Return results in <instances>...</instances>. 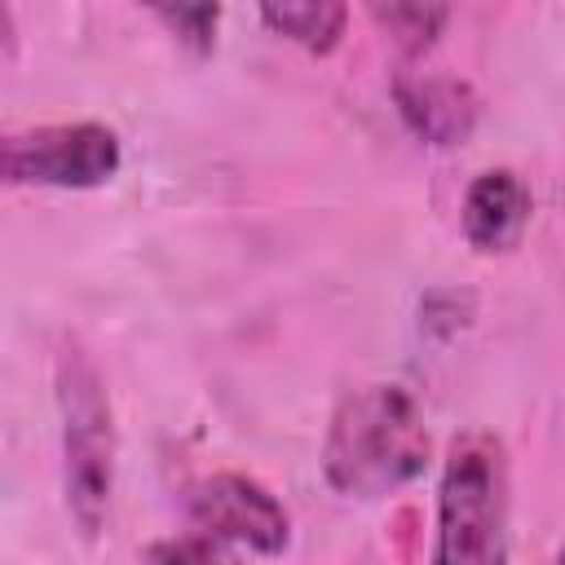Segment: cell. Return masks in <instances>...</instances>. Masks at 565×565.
<instances>
[{
	"instance_id": "cell-10",
	"label": "cell",
	"mask_w": 565,
	"mask_h": 565,
	"mask_svg": "<svg viewBox=\"0 0 565 565\" xmlns=\"http://www.w3.org/2000/svg\"><path fill=\"white\" fill-rule=\"evenodd\" d=\"M150 18L194 57H207L216 53V35H221V18L225 9L221 4H154Z\"/></svg>"
},
{
	"instance_id": "cell-9",
	"label": "cell",
	"mask_w": 565,
	"mask_h": 565,
	"mask_svg": "<svg viewBox=\"0 0 565 565\" xmlns=\"http://www.w3.org/2000/svg\"><path fill=\"white\" fill-rule=\"evenodd\" d=\"M366 18L393 40V49L402 53L406 66H415L424 53H433L441 31L450 26V9L428 4V0H375L366 9Z\"/></svg>"
},
{
	"instance_id": "cell-1",
	"label": "cell",
	"mask_w": 565,
	"mask_h": 565,
	"mask_svg": "<svg viewBox=\"0 0 565 565\" xmlns=\"http://www.w3.org/2000/svg\"><path fill=\"white\" fill-rule=\"evenodd\" d=\"M433 459V433L419 397L397 380H371L349 388L322 433L318 468L340 499L375 503L424 477Z\"/></svg>"
},
{
	"instance_id": "cell-13",
	"label": "cell",
	"mask_w": 565,
	"mask_h": 565,
	"mask_svg": "<svg viewBox=\"0 0 565 565\" xmlns=\"http://www.w3.org/2000/svg\"><path fill=\"white\" fill-rule=\"evenodd\" d=\"M556 565H565V543H561V547H556Z\"/></svg>"
},
{
	"instance_id": "cell-8",
	"label": "cell",
	"mask_w": 565,
	"mask_h": 565,
	"mask_svg": "<svg viewBox=\"0 0 565 565\" xmlns=\"http://www.w3.org/2000/svg\"><path fill=\"white\" fill-rule=\"evenodd\" d=\"M256 18L265 22V31H274L278 40L313 53V57H327L344 44V31H349V4H335V0H300V4H260Z\"/></svg>"
},
{
	"instance_id": "cell-5",
	"label": "cell",
	"mask_w": 565,
	"mask_h": 565,
	"mask_svg": "<svg viewBox=\"0 0 565 565\" xmlns=\"http://www.w3.org/2000/svg\"><path fill=\"white\" fill-rule=\"evenodd\" d=\"M185 516L194 530L252 556H282L291 547V512L260 477L238 468L194 477L185 486Z\"/></svg>"
},
{
	"instance_id": "cell-11",
	"label": "cell",
	"mask_w": 565,
	"mask_h": 565,
	"mask_svg": "<svg viewBox=\"0 0 565 565\" xmlns=\"http://www.w3.org/2000/svg\"><path fill=\"white\" fill-rule=\"evenodd\" d=\"M146 565H247V552H238V547H230L203 530H185V534L154 543Z\"/></svg>"
},
{
	"instance_id": "cell-4",
	"label": "cell",
	"mask_w": 565,
	"mask_h": 565,
	"mask_svg": "<svg viewBox=\"0 0 565 565\" xmlns=\"http://www.w3.org/2000/svg\"><path fill=\"white\" fill-rule=\"evenodd\" d=\"M124 168V141L102 119H62L9 128L0 177L13 190H102Z\"/></svg>"
},
{
	"instance_id": "cell-3",
	"label": "cell",
	"mask_w": 565,
	"mask_h": 565,
	"mask_svg": "<svg viewBox=\"0 0 565 565\" xmlns=\"http://www.w3.org/2000/svg\"><path fill=\"white\" fill-rule=\"evenodd\" d=\"M53 406L62 455V503L84 539H97L110 516L119 477V424L102 366L79 340H62L53 353Z\"/></svg>"
},
{
	"instance_id": "cell-7",
	"label": "cell",
	"mask_w": 565,
	"mask_h": 565,
	"mask_svg": "<svg viewBox=\"0 0 565 565\" xmlns=\"http://www.w3.org/2000/svg\"><path fill=\"white\" fill-rule=\"evenodd\" d=\"M534 216V194L516 168H481L459 199V234L477 256H508L521 247Z\"/></svg>"
},
{
	"instance_id": "cell-6",
	"label": "cell",
	"mask_w": 565,
	"mask_h": 565,
	"mask_svg": "<svg viewBox=\"0 0 565 565\" xmlns=\"http://www.w3.org/2000/svg\"><path fill=\"white\" fill-rule=\"evenodd\" d=\"M393 106L402 115V124L437 150L463 146L477 124H481V93L450 71H419V66H402L393 75Z\"/></svg>"
},
{
	"instance_id": "cell-2",
	"label": "cell",
	"mask_w": 565,
	"mask_h": 565,
	"mask_svg": "<svg viewBox=\"0 0 565 565\" xmlns=\"http://www.w3.org/2000/svg\"><path fill=\"white\" fill-rule=\"evenodd\" d=\"M428 565H512V459L490 428L455 433L441 455Z\"/></svg>"
},
{
	"instance_id": "cell-12",
	"label": "cell",
	"mask_w": 565,
	"mask_h": 565,
	"mask_svg": "<svg viewBox=\"0 0 565 565\" xmlns=\"http://www.w3.org/2000/svg\"><path fill=\"white\" fill-rule=\"evenodd\" d=\"M468 322H472V296H459L450 287L424 296V331H433L437 340L459 335Z\"/></svg>"
}]
</instances>
